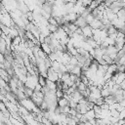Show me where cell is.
<instances>
[{"instance_id": "obj_1", "label": "cell", "mask_w": 125, "mask_h": 125, "mask_svg": "<svg viewBox=\"0 0 125 125\" xmlns=\"http://www.w3.org/2000/svg\"><path fill=\"white\" fill-rule=\"evenodd\" d=\"M20 104L22 105L24 108H26L29 112H32V111L37 107V106L35 105V104L33 103V101H32L31 99H28V98L20 101Z\"/></svg>"}, {"instance_id": "obj_2", "label": "cell", "mask_w": 125, "mask_h": 125, "mask_svg": "<svg viewBox=\"0 0 125 125\" xmlns=\"http://www.w3.org/2000/svg\"><path fill=\"white\" fill-rule=\"evenodd\" d=\"M0 21L2 24H4L5 26H8V27H12L13 24L15 23L10 16L9 13L7 14H0Z\"/></svg>"}, {"instance_id": "obj_3", "label": "cell", "mask_w": 125, "mask_h": 125, "mask_svg": "<svg viewBox=\"0 0 125 125\" xmlns=\"http://www.w3.org/2000/svg\"><path fill=\"white\" fill-rule=\"evenodd\" d=\"M48 80L52 81V82H58L60 79H59V74L58 72H56L52 67L48 69Z\"/></svg>"}, {"instance_id": "obj_4", "label": "cell", "mask_w": 125, "mask_h": 125, "mask_svg": "<svg viewBox=\"0 0 125 125\" xmlns=\"http://www.w3.org/2000/svg\"><path fill=\"white\" fill-rule=\"evenodd\" d=\"M82 32H83V35L86 39L88 38H93V29L90 25H87L85 26L84 28H82Z\"/></svg>"}, {"instance_id": "obj_5", "label": "cell", "mask_w": 125, "mask_h": 125, "mask_svg": "<svg viewBox=\"0 0 125 125\" xmlns=\"http://www.w3.org/2000/svg\"><path fill=\"white\" fill-rule=\"evenodd\" d=\"M79 28H84L85 26H87L88 24H87V22H86V20L84 19V18H82V17H79L78 19H77V21L74 22Z\"/></svg>"}, {"instance_id": "obj_6", "label": "cell", "mask_w": 125, "mask_h": 125, "mask_svg": "<svg viewBox=\"0 0 125 125\" xmlns=\"http://www.w3.org/2000/svg\"><path fill=\"white\" fill-rule=\"evenodd\" d=\"M0 51H1V54H3V55L7 51V43H6L5 39H3V38H0Z\"/></svg>"}, {"instance_id": "obj_7", "label": "cell", "mask_w": 125, "mask_h": 125, "mask_svg": "<svg viewBox=\"0 0 125 125\" xmlns=\"http://www.w3.org/2000/svg\"><path fill=\"white\" fill-rule=\"evenodd\" d=\"M46 86L50 89V90H53V91H57L58 90V87H57V83L56 82H52L50 80L47 79L46 81Z\"/></svg>"}, {"instance_id": "obj_8", "label": "cell", "mask_w": 125, "mask_h": 125, "mask_svg": "<svg viewBox=\"0 0 125 125\" xmlns=\"http://www.w3.org/2000/svg\"><path fill=\"white\" fill-rule=\"evenodd\" d=\"M41 49H42V51L47 55V56H49L51 53H52V51H51V48H50V46L48 45V44H46V43H43V44H41Z\"/></svg>"}, {"instance_id": "obj_9", "label": "cell", "mask_w": 125, "mask_h": 125, "mask_svg": "<svg viewBox=\"0 0 125 125\" xmlns=\"http://www.w3.org/2000/svg\"><path fill=\"white\" fill-rule=\"evenodd\" d=\"M68 104H69V101H68V100H66L65 98H62V99H60V100L58 101V105H59V106H61V107L67 106V105H68Z\"/></svg>"}, {"instance_id": "obj_10", "label": "cell", "mask_w": 125, "mask_h": 125, "mask_svg": "<svg viewBox=\"0 0 125 125\" xmlns=\"http://www.w3.org/2000/svg\"><path fill=\"white\" fill-rule=\"evenodd\" d=\"M85 115V117L87 118V120L88 121H90L91 119H95L96 118V113H95V111L93 110V109H90L86 114H84Z\"/></svg>"}, {"instance_id": "obj_11", "label": "cell", "mask_w": 125, "mask_h": 125, "mask_svg": "<svg viewBox=\"0 0 125 125\" xmlns=\"http://www.w3.org/2000/svg\"><path fill=\"white\" fill-rule=\"evenodd\" d=\"M101 95H102V98L105 99V98L110 96V90L108 88H103L101 91Z\"/></svg>"}, {"instance_id": "obj_12", "label": "cell", "mask_w": 125, "mask_h": 125, "mask_svg": "<svg viewBox=\"0 0 125 125\" xmlns=\"http://www.w3.org/2000/svg\"><path fill=\"white\" fill-rule=\"evenodd\" d=\"M117 18L121 21L125 22V9H121L118 13H117Z\"/></svg>"}, {"instance_id": "obj_13", "label": "cell", "mask_w": 125, "mask_h": 125, "mask_svg": "<svg viewBox=\"0 0 125 125\" xmlns=\"http://www.w3.org/2000/svg\"><path fill=\"white\" fill-rule=\"evenodd\" d=\"M103 59L105 61V62L108 64V65H111V64H114V61L109 57V56H107V55H104L103 56Z\"/></svg>"}, {"instance_id": "obj_14", "label": "cell", "mask_w": 125, "mask_h": 125, "mask_svg": "<svg viewBox=\"0 0 125 125\" xmlns=\"http://www.w3.org/2000/svg\"><path fill=\"white\" fill-rule=\"evenodd\" d=\"M48 58L50 59L51 62H58V60H59V56H58L57 53H51L48 56Z\"/></svg>"}, {"instance_id": "obj_15", "label": "cell", "mask_w": 125, "mask_h": 125, "mask_svg": "<svg viewBox=\"0 0 125 125\" xmlns=\"http://www.w3.org/2000/svg\"><path fill=\"white\" fill-rule=\"evenodd\" d=\"M118 32V30L113 26V25H110L109 26V28L107 29V35L109 36V35H112V34H115V33H117Z\"/></svg>"}, {"instance_id": "obj_16", "label": "cell", "mask_w": 125, "mask_h": 125, "mask_svg": "<svg viewBox=\"0 0 125 125\" xmlns=\"http://www.w3.org/2000/svg\"><path fill=\"white\" fill-rule=\"evenodd\" d=\"M85 20H86L87 24H88V25H90V24H91V23H92V22L95 21V17H94V16L92 15V13H91L89 16H87V18H86Z\"/></svg>"}, {"instance_id": "obj_17", "label": "cell", "mask_w": 125, "mask_h": 125, "mask_svg": "<svg viewBox=\"0 0 125 125\" xmlns=\"http://www.w3.org/2000/svg\"><path fill=\"white\" fill-rule=\"evenodd\" d=\"M46 81H47L46 78H44L43 76L39 75V77H38V83H39L42 87H45V86H46Z\"/></svg>"}, {"instance_id": "obj_18", "label": "cell", "mask_w": 125, "mask_h": 125, "mask_svg": "<svg viewBox=\"0 0 125 125\" xmlns=\"http://www.w3.org/2000/svg\"><path fill=\"white\" fill-rule=\"evenodd\" d=\"M86 89H87V86H86L84 83L80 82V83H79V85H78V87H77V90H78V91H80V92H82V91H85Z\"/></svg>"}, {"instance_id": "obj_19", "label": "cell", "mask_w": 125, "mask_h": 125, "mask_svg": "<svg viewBox=\"0 0 125 125\" xmlns=\"http://www.w3.org/2000/svg\"><path fill=\"white\" fill-rule=\"evenodd\" d=\"M69 63L72 64V65H74V66H76V65L78 64V61H77L76 57H71V59H70V61H69Z\"/></svg>"}, {"instance_id": "obj_20", "label": "cell", "mask_w": 125, "mask_h": 125, "mask_svg": "<svg viewBox=\"0 0 125 125\" xmlns=\"http://www.w3.org/2000/svg\"><path fill=\"white\" fill-rule=\"evenodd\" d=\"M56 95H57V98H58V100H60V99L63 98V96H64V93H63V91H62V90H57V92H56Z\"/></svg>"}, {"instance_id": "obj_21", "label": "cell", "mask_w": 125, "mask_h": 125, "mask_svg": "<svg viewBox=\"0 0 125 125\" xmlns=\"http://www.w3.org/2000/svg\"><path fill=\"white\" fill-rule=\"evenodd\" d=\"M93 110L95 111V113L96 114H101V112H102V107L101 106H99V105H94V107H93Z\"/></svg>"}, {"instance_id": "obj_22", "label": "cell", "mask_w": 125, "mask_h": 125, "mask_svg": "<svg viewBox=\"0 0 125 125\" xmlns=\"http://www.w3.org/2000/svg\"><path fill=\"white\" fill-rule=\"evenodd\" d=\"M119 114H120V112L117 111L116 109L110 110V116H112V117H117V118H119Z\"/></svg>"}, {"instance_id": "obj_23", "label": "cell", "mask_w": 125, "mask_h": 125, "mask_svg": "<svg viewBox=\"0 0 125 125\" xmlns=\"http://www.w3.org/2000/svg\"><path fill=\"white\" fill-rule=\"evenodd\" d=\"M104 104V98H100V99H98L97 100V102H96V105H99V106H102L103 104Z\"/></svg>"}, {"instance_id": "obj_24", "label": "cell", "mask_w": 125, "mask_h": 125, "mask_svg": "<svg viewBox=\"0 0 125 125\" xmlns=\"http://www.w3.org/2000/svg\"><path fill=\"white\" fill-rule=\"evenodd\" d=\"M109 121H110V123H111V124H115V123H118V121H119V118L110 116V117H109Z\"/></svg>"}, {"instance_id": "obj_25", "label": "cell", "mask_w": 125, "mask_h": 125, "mask_svg": "<svg viewBox=\"0 0 125 125\" xmlns=\"http://www.w3.org/2000/svg\"><path fill=\"white\" fill-rule=\"evenodd\" d=\"M119 119H125V108L120 112V114H119Z\"/></svg>"}, {"instance_id": "obj_26", "label": "cell", "mask_w": 125, "mask_h": 125, "mask_svg": "<svg viewBox=\"0 0 125 125\" xmlns=\"http://www.w3.org/2000/svg\"><path fill=\"white\" fill-rule=\"evenodd\" d=\"M118 124H119V125H124V124H125V119H119Z\"/></svg>"}, {"instance_id": "obj_27", "label": "cell", "mask_w": 125, "mask_h": 125, "mask_svg": "<svg viewBox=\"0 0 125 125\" xmlns=\"http://www.w3.org/2000/svg\"><path fill=\"white\" fill-rule=\"evenodd\" d=\"M119 104H120V105H121V106L125 107V99H123V101H122V102H120Z\"/></svg>"}, {"instance_id": "obj_28", "label": "cell", "mask_w": 125, "mask_h": 125, "mask_svg": "<svg viewBox=\"0 0 125 125\" xmlns=\"http://www.w3.org/2000/svg\"><path fill=\"white\" fill-rule=\"evenodd\" d=\"M123 97H124V99H125V90L123 91Z\"/></svg>"}, {"instance_id": "obj_29", "label": "cell", "mask_w": 125, "mask_h": 125, "mask_svg": "<svg viewBox=\"0 0 125 125\" xmlns=\"http://www.w3.org/2000/svg\"><path fill=\"white\" fill-rule=\"evenodd\" d=\"M123 49H125V44H124V48H123Z\"/></svg>"}]
</instances>
